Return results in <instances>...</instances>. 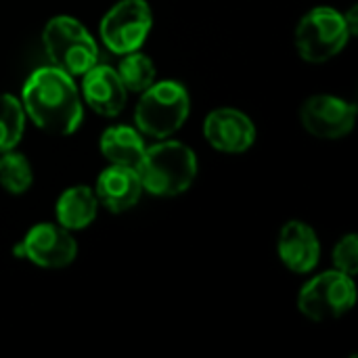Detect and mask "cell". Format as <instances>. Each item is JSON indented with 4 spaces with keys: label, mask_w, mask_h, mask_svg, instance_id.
Wrapping results in <instances>:
<instances>
[{
    "label": "cell",
    "mask_w": 358,
    "mask_h": 358,
    "mask_svg": "<svg viewBox=\"0 0 358 358\" xmlns=\"http://www.w3.org/2000/svg\"><path fill=\"white\" fill-rule=\"evenodd\" d=\"M23 111L42 130L67 136L82 124V96L73 76L48 65L29 73L23 84Z\"/></svg>",
    "instance_id": "obj_1"
},
{
    "label": "cell",
    "mask_w": 358,
    "mask_h": 358,
    "mask_svg": "<svg viewBox=\"0 0 358 358\" xmlns=\"http://www.w3.org/2000/svg\"><path fill=\"white\" fill-rule=\"evenodd\" d=\"M195 151L180 141H164L145 147L136 172L143 191L157 197H174L189 191L197 176Z\"/></svg>",
    "instance_id": "obj_2"
},
{
    "label": "cell",
    "mask_w": 358,
    "mask_h": 358,
    "mask_svg": "<svg viewBox=\"0 0 358 358\" xmlns=\"http://www.w3.org/2000/svg\"><path fill=\"white\" fill-rule=\"evenodd\" d=\"M189 111L191 99L180 82H153L141 92V101L134 109V124L141 134L162 141L180 130Z\"/></svg>",
    "instance_id": "obj_3"
},
{
    "label": "cell",
    "mask_w": 358,
    "mask_h": 358,
    "mask_svg": "<svg viewBox=\"0 0 358 358\" xmlns=\"http://www.w3.org/2000/svg\"><path fill=\"white\" fill-rule=\"evenodd\" d=\"M42 46L50 65L69 76H82L99 63V46L90 31L73 17H52L42 29Z\"/></svg>",
    "instance_id": "obj_4"
},
{
    "label": "cell",
    "mask_w": 358,
    "mask_h": 358,
    "mask_svg": "<svg viewBox=\"0 0 358 358\" xmlns=\"http://www.w3.org/2000/svg\"><path fill=\"white\" fill-rule=\"evenodd\" d=\"M350 36L342 13L329 6H317L300 19L296 27V48L304 61L325 63L346 48Z\"/></svg>",
    "instance_id": "obj_5"
},
{
    "label": "cell",
    "mask_w": 358,
    "mask_h": 358,
    "mask_svg": "<svg viewBox=\"0 0 358 358\" xmlns=\"http://www.w3.org/2000/svg\"><path fill=\"white\" fill-rule=\"evenodd\" d=\"M357 302L355 277L334 268L313 277L298 296V308L310 321H329L346 315Z\"/></svg>",
    "instance_id": "obj_6"
},
{
    "label": "cell",
    "mask_w": 358,
    "mask_h": 358,
    "mask_svg": "<svg viewBox=\"0 0 358 358\" xmlns=\"http://www.w3.org/2000/svg\"><path fill=\"white\" fill-rule=\"evenodd\" d=\"M153 25L151 6L147 0H120L101 19V40L115 52L126 55L138 50Z\"/></svg>",
    "instance_id": "obj_7"
},
{
    "label": "cell",
    "mask_w": 358,
    "mask_h": 358,
    "mask_svg": "<svg viewBox=\"0 0 358 358\" xmlns=\"http://www.w3.org/2000/svg\"><path fill=\"white\" fill-rule=\"evenodd\" d=\"M15 256L42 268H63L76 260L78 243L65 227L40 222L15 245Z\"/></svg>",
    "instance_id": "obj_8"
},
{
    "label": "cell",
    "mask_w": 358,
    "mask_h": 358,
    "mask_svg": "<svg viewBox=\"0 0 358 358\" xmlns=\"http://www.w3.org/2000/svg\"><path fill=\"white\" fill-rule=\"evenodd\" d=\"M300 120L308 134L334 141L346 136L355 128L357 107L334 94H317L302 105Z\"/></svg>",
    "instance_id": "obj_9"
},
{
    "label": "cell",
    "mask_w": 358,
    "mask_h": 358,
    "mask_svg": "<svg viewBox=\"0 0 358 358\" xmlns=\"http://www.w3.org/2000/svg\"><path fill=\"white\" fill-rule=\"evenodd\" d=\"M203 136L222 153H243L256 141V126L243 111L220 107L206 117Z\"/></svg>",
    "instance_id": "obj_10"
},
{
    "label": "cell",
    "mask_w": 358,
    "mask_h": 358,
    "mask_svg": "<svg viewBox=\"0 0 358 358\" xmlns=\"http://www.w3.org/2000/svg\"><path fill=\"white\" fill-rule=\"evenodd\" d=\"M82 76V96L92 111L105 117H115L124 111L128 90L124 88L117 69L96 63Z\"/></svg>",
    "instance_id": "obj_11"
},
{
    "label": "cell",
    "mask_w": 358,
    "mask_h": 358,
    "mask_svg": "<svg viewBox=\"0 0 358 358\" xmlns=\"http://www.w3.org/2000/svg\"><path fill=\"white\" fill-rule=\"evenodd\" d=\"M94 193L101 206H105L113 214H122L138 203L143 195V185L136 168L111 164L99 174Z\"/></svg>",
    "instance_id": "obj_12"
},
{
    "label": "cell",
    "mask_w": 358,
    "mask_h": 358,
    "mask_svg": "<svg viewBox=\"0 0 358 358\" xmlns=\"http://www.w3.org/2000/svg\"><path fill=\"white\" fill-rule=\"evenodd\" d=\"M279 258L294 273H310L321 258V243L313 227L289 220L279 233Z\"/></svg>",
    "instance_id": "obj_13"
},
{
    "label": "cell",
    "mask_w": 358,
    "mask_h": 358,
    "mask_svg": "<svg viewBox=\"0 0 358 358\" xmlns=\"http://www.w3.org/2000/svg\"><path fill=\"white\" fill-rule=\"evenodd\" d=\"M99 212V199L94 189L86 185L69 187L61 193L55 206L57 222L67 231H82L94 222Z\"/></svg>",
    "instance_id": "obj_14"
},
{
    "label": "cell",
    "mask_w": 358,
    "mask_h": 358,
    "mask_svg": "<svg viewBox=\"0 0 358 358\" xmlns=\"http://www.w3.org/2000/svg\"><path fill=\"white\" fill-rule=\"evenodd\" d=\"M101 153L109 164L117 166H132L141 162L145 153V141L143 134L136 128L130 126H111L101 134Z\"/></svg>",
    "instance_id": "obj_15"
},
{
    "label": "cell",
    "mask_w": 358,
    "mask_h": 358,
    "mask_svg": "<svg viewBox=\"0 0 358 358\" xmlns=\"http://www.w3.org/2000/svg\"><path fill=\"white\" fill-rule=\"evenodd\" d=\"M25 132V111L17 96L0 94V153L19 145Z\"/></svg>",
    "instance_id": "obj_16"
},
{
    "label": "cell",
    "mask_w": 358,
    "mask_h": 358,
    "mask_svg": "<svg viewBox=\"0 0 358 358\" xmlns=\"http://www.w3.org/2000/svg\"><path fill=\"white\" fill-rule=\"evenodd\" d=\"M34 180L31 166L23 153L15 149L0 153V187L10 195H23Z\"/></svg>",
    "instance_id": "obj_17"
},
{
    "label": "cell",
    "mask_w": 358,
    "mask_h": 358,
    "mask_svg": "<svg viewBox=\"0 0 358 358\" xmlns=\"http://www.w3.org/2000/svg\"><path fill=\"white\" fill-rule=\"evenodd\" d=\"M122 57L124 59L117 65V76H120L124 88L130 90V92L147 90L155 82V65H153V61L147 55L138 52V50L126 52Z\"/></svg>",
    "instance_id": "obj_18"
},
{
    "label": "cell",
    "mask_w": 358,
    "mask_h": 358,
    "mask_svg": "<svg viewBox=\"0 0 358 358\" xmlns=\"http://www.w3.org/2000/svg\"><path fill=\"white\" fill-rule=\"evenodd\" d=\"M334 266L350 277L358 273V237L355 233L342 237L334 250Z\"/></svg>",
    "instance_id": "obj_19"
},
{
    "label": "cell",
    "mask_w": 358,
    "mask_h": 358,
    "mask_svg": "<svg viewBox=\"0 0 358 358\" xmlns=\"http://www.w3.org/2000/svg\"><path fill=\"white\" fill-rule=\"evenodd\" d=\"M358 6H350V10L344 15V21H346V25H348V29H350V34L355 36V34H358Z\"/></svg>",
    "instance_id": "obj_20"
}]
</instances>
